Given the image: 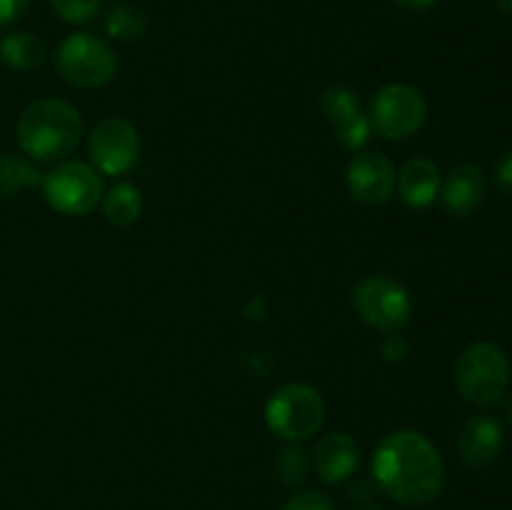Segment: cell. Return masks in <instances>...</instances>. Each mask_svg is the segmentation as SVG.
<instances>
[{
	"label": "cell",
	"mask_w": 512,
	"mask_h": 510,
	"mask_svg": "<svg viewBox=\"0 0 512 510\" xmlns=\"http://www.w3.org/2000/svg\"><path fill=\"white\" fill-rule=\"evenodd\" d=\"M373 480L395 503L425 505L443 490L445 465L438 448L423 433L395 430L375 450Z\"/></svg>",
	"instance_id": "cell-1"
},
{
	"label": "cell",
	"mask_w": 512,
	"mask_h": 510,
	"mask_svg": "<svg viewBox=\"0 0 512 510\" xmlns=\"http://www.w3.org/2000/svg\"><path fill=\"white\" fill-rule=\"evenodd\" d=\"M15 133L20 150L33 163H55L78 148L83 138V115L65 100H35L20 113Z\"/></svg>",
	"instance_id": "cell-2"
},
{
	"label": "cell",
	"mask_w": 512,
	"mask_h": 510,
	"mask_svg": "<svg viewBox=\"0 0 512 510\" xmlns=\"http://www.w3.org/2000/svg\"><path fill=\"white\" fill-rule=\"evenodd\" d=\"M455 383L468 403L488 408L500 403L510 385V363L493 343H473L455 365Z\"/></svg>",
	"instance_id": "cell-3"
},
{
	"label": "cell",
	"mask_w": 512,
	"mask_h": 510,
	"mask_svg": "<svg viewBox=\"0 0 512 510\" xmlns=\"http://www.w3.org/2000/svg\"><path fill=\"white\" fill-rule=\"evenodd\" d=\"M323 395L305 383H288L270 395L265 405V423L280 440L298 443L323 428Z\"/></svg>",
	"instance_id": "cell-4"
},
{
	"label": "cell",
	"mask_w": 512,
	"mask_h": 510,
	"mask_svg": "<svg viewBox=\"0 0 512 510\" xmlns=\"http://www.w3.org/2000/svg\"><path fill=\"white\" fill-rule=\"evenodd\" d=\"M43 195L53 210L63 215H88L105 193L103 175L80 160H63L43 175Z\"/></svg>",
	"instance_id": "cell-5"
},
{
	"label": "cell",
	"mask_w": 512,
	"mask_h": 510,
	"mask_svg": "<svg viewBox=\"0 0 512 510\" xmlns=\"http://www.w3.org/2000/svg\"><path fill=\"white\" fill-rule=\"evenodd\" d=\"M353 308L380 333H398L413 313L408 290L390 275H368L358 280L353 288Z\"/></svg>",
	"instance_id": "cell-6"
},
{
	"label": "cell",
	"mask_w": 512,
	"mask_h": 510,
	"mask_svg": "<svg viewBox=\"0 0 512 510\" xmlns=\"http://www.w3.org/2000/svg\"><path fill=\"white\" fill-rule=\"evenodd\" d=\"M58 70L78 88H103L118 73V58L98 35L73 33L60 43Z\"/></svg>",
	"instance_id": "cell-7"
},
{
	"label": "cell",
	"mask_w": 512,
	"mask_h": 510,
	"mask_svg": "<svg viewBox=\"0 0 512 510\" xmlns=\"http://www.w3.org/2000/svg\"><path fill=\"white\" fill-rule=\"evenodd\" d=\"M368 118L373 130L388 140H408L418 133L428 118L423 93L408 83H390L370 100Z\"/></svg>",
	"instance_id": "cell-8"
},
{
	"label": "cell",
	"mask_w": 512,
	"mask_h": 510,
	"mask_svg": "<svg viewBox=\"0 0 512 510\" xmlns=\"http://www.w3.org/2000/svg\"><path fill=\"white\" fill-rule=\"evenodd\" d=\"M88 153L98 173L113 175V178L128 173L140 158L138 128L130 120L110 115L90 130Z\"/></svg>",
	"instance_id": "cell-9"
},
{
	"label": "cell",
	"mask_w": 512,
	"mask_h": 510,
	"mask_svg": "<svg viewBox=\"0 0 512 510\" xmlns=\"http://www.w3.org/2000/svg\"><path fill=\"white\" fill-rule=\"evenodd\" d=\"M320 110L335 128V138L345 150H358L368 143L373 125L368 113L360 110L358 98L345 85H328L320 93Z\"/></svg>",
	"instance_id": "cell-10"
},
{
	"label": "cell",
	"mask_w": 512,
	"mask_h": 510,
	"mask_svg": "<svg viewBox=\"0 0 512 510\" xmlns=\"http://www.w3.org/2000/svg\"><path fill=\"white\" fill-rule=\"evenodd\" d=\"M345 180H348V190L355 200L365 205H383L393 198L398 173L388 155L368 150L350 160Z\"/></svg>",
	"instance_id": "cell-11"
},
{
	"label": "cell",
	"mask_w": 512,
	"mask_h": 510,
	"mask_svg": "<svg viewBox=\"0 0 512 510\" xmlns=\"http://www.w3.org/2000/svg\"><path fill=\"white\" fill-rule=\"evenodd\" d=\"M503 425L493 415H475L458 435V455L468 468H488L503 450Z\"/></svg>",
	"instance_id": "cell-12"
},
{
	"label": "cell",
	"mask_w": 512,
	"mask_h": 510,
	"mask_svg": "<svg viewBox=\"0 0 512 510\" xmlns=\"http://www.w3.org/2000/svg\"><path fill=\"white\" fill-rule=\"evenodd\" d=\"M358 463L360 448L358 443H355V438H350L348 433L323 435V438L318 440V445H315L313 465L325 483H345V480L358 470Z\"/></svg>",
	"instance_id": "cell-13"
},
{
	"label": "cell",
	"mask_w": 512,
	"mask_h": 510,
	"mask_svg": "<svg viewBox=\"0 0 512 510\" xmlns=\"http://www.w3.org/2000/svg\"><path fill=\"white\" fill-rule=\"evenodd\" d=\"M395 188H398V195L408 208H428L440 195L443 175L430 158H413L400 168Z\"/></svg>",
	"instance_id": "cell-14"
},
{
	"label": "cell",
	"mask_w": 512,
	"mask_h": 510,
	"mask_svg": "<svg viewBox=\"0 0 512 510\" xmlns=\"http://www.w3.org/2000/svg\"><path fill=\"white\" fill-rule=\"evenodd\" d=\"M445 210L453 215H470L485 198V175L478 165L463 163L448 173L440 188Z\"/></svg>",
	"instance_id": "cell-15"
},
{
	"label": "cell",
	"mask_w": 512,
	"mask_h": 510,
	"mask_svg": "<svg viewBox=\"0 0 512 510\" xmlns=\"http://www.w3.org/2000/svg\"><path fill=\"white\" fill-rule=\"evenodd\" d=\"M100 205H103L108 223L125 228V225H133L140 218V213H143V195H140L135 185L115 183L113 188L105 190Z\"/></svg>",
	"instance_id": "cell-16"
},
{
	"label": "cell",
	"mask_w": 512,
	"mask_h": 510,
	"mask_svg": "<svg viewBox=\"0 0 512 510\" xmlns=\"http://www.w3.org/2000/svg\"><path fill=\"white\" fill-rule=\"evenodd\" d=\"M0 60L13 70H33L43 65L45 45L33 33H10L0 40Z\"/></svg>",
	"instance_id": "cell-17"
},
{
	"label": "cell",
	"mask_w": 512,
	"mask_h": 510,
	"mask_svg": "<svg viewBox=\"0 0 512 510\" xmlns=\"http://www.w3.org/2000/svg\"><path fill=\"white\" fill-rule=\"evenodd\" d=\"M40 183H43V173L33 160L18 153H0V195L3 198L25 188H35Z\"/></svg>",
	"instance_id": "cell-18"
},
{
	"label": "cell",
	"mask_w": 512,
	"mask_h": 510,
	"mask_svg": "<svg viewBox=\"0 0 512 510\" xmlns=\"http://www.w3.org/2000/svg\"><path fill=\"white\" fill-rule=\"evenodd\" d=\"M145 30H148V18L143 15V10H138L135 5H115L105 15V33L113 40L120 43H130V40L143 38Z\"/></svg>",
	"instance_id": "cell-19"
},
{
	"label": "cell",
	"mask_w": 512,
	"mask_h": 510,
	"mask_svg": "<svg viewBox=\"0 0 512 510\" xmlns=\"http://www.w3.org/2000/svg\"><path fill=\"white\" fill-rule=\"evenodd\" d=\"M50 5H53L55 15L65 23L85 25L98 18L103 0H50Z\"/></svg>",
	"instance_id": "cell-20"
},
{
	"label": "cell",
	"mask_w": 512,
	"mask_h": 510,
	"mask_svg": "<svg viewBox=\"0 0 512 510\" xmlns=\"http://www.w3.org/2000/svg\"><path fill=\"white\" fill-rule=\"evenodd\" d=\"M275 473L285 485H300L308 475V455L298 445H290L280 453L278 463H275Z\"/></svg>",
	"instance_id": "cell-21"
},
{
	"label": "cell",
	"mask_w": 512,
	"mask_h": 510,
	"mask_svg": "<svg viewBox=\"0 0 512 510\" xmlns=\"http://www.w3.org/2000/svg\"><path fill=\"white\" fill-rule=\"evenodd\" d=\"M283 510H335L333 500L323 490H300L293 498H288V503L283 505Z\"/></svg>",
	"instance_id": "cell-22"
},
{
	"label": "cell",
	"mask_w": 512,
	"mask_h": 510,
	"mask_svg": "<svg viewBox=\"0 0 512 510\" xmlns=\"http://www.w3.org/2000/svg\"><path fill=\"white\" fill-rule=\"evenodd\" d=\"M30 8V0H0V28L18 23Z\"/></svg>",
	"instance_id": "cell-23"
},
{
	"label": "cell",
	"mask_w": 512,
	"mask_h": 510,
	"mask_svg": "<svg viewBox=\"0 0 512 510\" xmlns=\"http://www.w3.org/2000/svg\"><path fill=\"white\" fill-rule=\"evenodd\" d=\"M408 353H410V343L403 338V335L390 333L388 338H385L383 343L385 360H390V363H400V360H405V355Z\"/></svg>",
	"instance_id": "cell-24"
},
{
	"label": "cell",
	"mask_w": 512,
	"mask_h": 510,
	"mask_svg": "<svg viewBox=\"0 0 512 510\" xmlns=\"http://www.w3.org/2000/svg\"><path fill=\"white\" fill-rule=\"evenodd\" d=\"M495 180H498L500 190L512 195V150H508L495 165Z\"/></svg>",
	"instance_id": "cell-25"
},
{
	"label": "cell",
	"mask_w": 512,
	"mask_h": 510,
	"mask_svg": "<svg viewBox=\"0 0 512 510\" xmlns=\"http://www.w3.org/2000/svg\"><path fill=\"white\" fill-rule=\"evenodd\" d=\"M395 5H400V8H408V10H428L433 8L438 0H393Z\"/></svg>",
	"instance_id": "cell-26"
},
{
	"label": "cell",
	"mask_w": 512,
	"mask_h": 510,
	"mask_svg": "<svg viewBox=\"0 0 512 510\" xmlns=\"http://www.w3.org/2000/svg\"><path fill=\"white\" fill-rule=\"evenodd\" d=\"M498 3V8L503 10L505 15H512V0H495Z\"/></svg>",
	"instance_id": "cell-27"
},
{
	"label": "cell",
	"mask_w": 512,
	"mask_h": 510,
	"mask_svg": "<svg viewBox=\"0 0 512 510\" xmlns=\"http://www.w3.org/2000/svg\"><path fill=\"white\" fill-rule=\"evenodd\" d=\"M505 413H508V420L512 423V395L508 398V403H505Z\"/></svg>",
	"instance_id": "cell-28"
},
{
	"label": "cell",
	"mask_w": 512,
	"mask_h": 510,
	"mask_svg": "<svg viewBox=\"0 0 512 510\" xmlns=\"http://www.w3.org/2000/svg\"><path fill=\"white\" fill-rule=\"evenodd\" d=\"M358 510H380L378 505H363V508H358Z\"/></svg>",
	"instance_id": "cell-29"
}]
</instances>
